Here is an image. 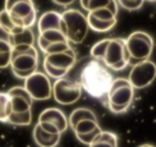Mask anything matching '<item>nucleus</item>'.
Here are the masks:
<instances>
[{
	"instance_id": "28",
	"label": "nucleus",
	"mask_w": 156,
	"mask_h": 147,
	"mask_svg": "<svg viewBox=\"0 0 156 147\" xmlns=\"http://www.w3.org/2000/svg\"><path fill=\"white\" fill-rule=\"evenodd\" d=\"M0 26H2L3 28L8 30L9 32H12L13 30L17 27V26L14 24V22H13V19H12V17L9 14V12L5 10V9H3L2 12H0Z\"/></svg>"
},
{
	"instance_id": "21",
	"label": "nucleus",
	"mask_w": 156,
	"mask_h": 147,
	"mask_svg": "<svg viewBox=\"0 0 156 147\" xmlns=\"http://www.w3.org/2000/svg\"><path fill=\"white\" fill-rule=\"evenodd\" d=\"M12 114V102L8 93L0 92V121L5 123L8 117Z\"/></svg>"
},
{
	"instance_id": "27",
	"label": "nucleus",
	"mask_w": 156,
	"mask_h": 147,
	"mask_svg": "<svg viewBox=\"0 0 156 147\" xmlns=\"http://www.w3.org/2000/svg\"><path fill=\"white\" fill-rule=\"evenodd\" d=\"M118 5H120L122 8H124L126 10L129 12H134V10H138L140 8H142L145 0H116Z\"/></svg>"
},
{
	"instance_id": "29",
	"label": "nucleus",
	"mask_w": 156,
	"mask_h": 147,
	"mask_svg": "<svg viewBox=\"0 0 156 147\" xmlns=\"http://www.w3.org/2000/svg\"><path fill=\"white\" fill-rule=\"evenodd\" d=\"M102 129L100 127H97L96 129H94L92 132H88V133H84V134H77V139L80 141L81 143H83V145H91L95 141V138L97 137V134H99L100 132H101Z\"/></svg>"
},
{
	"instance_id": "38",
	"label": "nucleus",
	"mask_w": 156,
	"mask_h": 147,
	"mask_svg": "<svg viewBox=\"0 0 156 147\" xmlns=\"http://www.w3.org/2000/svg\"><path fill=\"white\" fill-rule=\"evenodd\" d=\"M80 3H81V6H82V8L86 10V6H87V4H88V0H80Z\"/></svg>"
},
{
	"instance_id": "22",
	"label": "nucleus",
	"mask_w": 156,
	"mask_h": 147,
	"mask_svg": "<svg viewBox=\"0 0 156 147\" xmlns=\"http://www.w3.org/2000/svg\"><path fill=\"white\" fill-rule=\"evenodd\" d=\"M99 125V121L97 120H91V119H84L81 120L72 128L74 134H84V133H88V132H92L94 129H96Z\"/></svg>"
},
{
	"instance_id": "12",
	"label": "nucleus",
	"mask_w": 156,
	"mask_h": 147,
	"mask_svg": "<svg viewBox=\"0 0 156 147\" xmlns=\"http://www.w3.org/2000/svg\"><path fill=\"white\" fill-rule=\"evenodd\" d=\"M48 121L58 128L59 133H64L68 129V117L58 107H48L38 115V121Z\"/></svg>"
},
{
	"instance_id": "3",
	"label": "nucleus",
	"mask_w": 156,
	"mask_h": 147,
	"mask_svg": "<svg viewBox=\"0 0 156 147\" xmlns=\"http://www.w3.org/2000/svg\"><path fill=\"white\" fill-rule=\"evenodd\" d=\"M62 32L72 44H82L88 33L86 14L78 9H68L62 13Z\"/></svg>"
},
{
	"instance_id": "14",
	"label": "nucleus",
	"mask_w": 156,
	"mask_h": 147,
	"mask_svg": "<svg viewBox=\"0 0 156 147\" xmlns=\"http://www.w3.org/2000/svg\"><path fill=\"white\" fill-rule=\"evenodd\" d=\"M49 30H59L62 31V16L55 10L45 12L37 21V31L42 33Z\"/></svg>"
},
{
	"instance_id": "32",
	"label": "nucleus",
	"mask_w": 156,
	"mask_h": 147,
	"mask_svg": "<svg viewBox=\"0 0 156 147\" xmlns=\"http://www.w3.org/2000/svg\"><path fill=\"white\" fill-rule=\"evenodd\" d=\"M36 19H37V12H32L30 16L26 17L23 21H22V24H23V27L24 28H31L32 26H34L36 23Z\"/></svg>"
},
{
	"instance_id": "5",
	"label": "nucleus",
	"mask_w": 156,
	"mask_h": 147,
	"mask_svg": "<svg viewBox=\"0 0 156 147\" xmlns=\"http://www.w3.org/2000/svg\"><path fill=\"white\" fill-rule=\"evenodd\" d=\"M124 40L131 60L133 59L137 63L150 59L154 51V38L150 33L145 31H136Z\"/></svg>"
},
{
	"instance_id": "34",
	"label": "nucleus",
	"mask_w": 156,
	"mask_h": 147,
	"mask_svg": "<svg viewBox=\"0 0 156 147\" xmlns=\"http://www.w3.org/2000/svg\"><path fill=\"white\" fill-rule=\"evenodd\" d=\"M88 147H118V145H113L110 142H106L104 139H100V138H95V141L91 145H88Z\"/></svg>"
},
{
	"instance_id": "6",
	"label": "nucleus",
	"mask_w": 156,
	"mask_h": 147,
	"mask_svg": "<svg viewBox=\"0 0 156 147\" xmlns=\"http://www.w3.org/2000/svg\"><path fill=\"white\" fill-rule=\"evenodd\" d=\"M23 87L30 93L32 100L45 101L53 96V85L50 82V78L45 73L37 72V70L24 79Z\"/></svg>"
},
{
	"instance_id": "23",
	"label": "nucleus",
	"mask_w": 156,
	"mask_h": 147,
	"mask_svg": "<svg viewBox=\"0 0 156 147\" xmlns=\"http://www.w3.org/2000/svg\"><path fill=\"white\" fill-rule=\"evenodd\" d=\"M110 38H104V40L96 42L92 47H91V56L94 58V60H97V61H102V58H104V54H105V49L108 46V42H109Z\"/></svg>"
},
{
	"instance_id": "33",
	"label": "nucleus",
	"mask_w": 156,
	"mask_h": 147,
	"mask_svg": "<svg viewBox=\"0 0 156 147\" xmlns=\"http://www.w3.org/2000/svg\"><path fill=\"white\" fill-rule=\"evenodd\" d=\"M37 124L40 125L45 132H48V133H51V134H62V133H59V131H58V128L55 125H53L51 123H48V121H40V123H37Z\"/></svg>"
},
{
	"instance_id": "20",
	"label": "nucleus",
	"mask_w": 156,
	"mask_h": 147,
	"mask_svg": "<svg viewBox=\"0 0 156 147\" xmlns=\"http://www.w3.org/2000/svg\"><path fill=\"white\" fill-rule=\"evenodd\" d=\"M5 123L12 125H19V127H27L32 123V111H23V113H13L8 117Z\"/></svg>"
},
{
	"instance_id": "31",
	"label": "nucleus",
	"mask_w": 156,
	"mask_h": 147,
	"mask_svg": "<svg viewBox=\"0 0 156 147\" xmlns=\"http://www.w3.org/2000/svg\"><path fill=\"white\" fill-rule=\"evenodd\" d=\"M12 50H0V69L10 67Z\"/></svg>"
},
{
	"instance_id": "35",
	"label": "nucleus",
	"mask_w": 156,
	"mask_h": 147,
	"mask_svg": "<svg viewBox=\"0 0 156 147\" xmlns=\"http://www.w3.org/2000/svg\"><path fill=\"white\" fill-rule=\"evenodd\" d=\"M0 41H8L12 44V37H10V32L8 30L3 28L0 26Z\"/></svg>"
},
{
	"instance_id": "2",
	"label": "nucleus",
	"mask_w": 156,
	"mask_h": 147,
	"mask_svg": "<svg viewBox=\"0 0 156 147\" xmlns=\"http://www.w3.org/2000/svg\"><path fill=\"white\" fill-rule=\"evenodd\" d=\"M134 99V88L126 78L113 79L110 86L105 106L113 114H124L129 110Z\"/></svg>"
},
{
	"instance_id": "7",
	"label": "nucleus",
	"mask_w": 156,
	"mask_h": 147,
	"mask_svg": "<svg viewBox=\"0 0 156 147\" xmlns=\"http://www.w3.org/2000/svg\"><path fill=\"white\" fill-rule=\"evenodd\" d=\"M82 95V88L78 82L72 79L60 78L56 79L53 85V96L55 101L60 105H73L80 100Z\"/></svg>"
},
{
	"instance_id": "37",
	"label": "nucleus",
	"mask_w": 156,
	"mask_h": 147,
	"mask_svg": "<svg viewBox=\"0 0 156 147\" xmlns=\"http://www.w3.org/2000/svg\"><path fill=\"white\" fill-rule=\"evenodd\" d=\"M53 2L56 4V5H60V6H68L70 4H73L76 0H53Z\"/></svg>"
},
{
	"instance_id": "18",
	"label": "nucleus",
	"mask_w": 156,
	"mask_h": 147,
	"mask_svg": "<svg viewBox=\"0 0 156 147\" xmlns=\"http://www.w3.org/2000/svg\"><path fill=\"white\" fill-rule=\"evenodd\" d=\"M84 119L97 120V117L92 110H90V109H87V107H78V109H76V110H73L72 113H70L69 118H68V124H69L70 128H73L78 121L84 120Z\"/></svg>"
},
{
	"instance_id": "40",
	"label": "nucleus",
	"mask_w": 156,
	"mask_h": 147,
	"mask_svg": "<svg viewBox=\"0 0 156 147\" xmlns=\"http://www.w3.org/2000/svg\"><path fill=\"white\" fill-rule=\"evenodd\" d=\"M148 2H151V3H155V0H148Z\"/></svg>"
},
{
	"instance_id": "39",
	"label": "nucleus",
	"mask_w": 156,
	"mask_h": 147,
	"mask_svg": "<svg viewBox=\"0 0 156 147\" xmlns=\"http://www.w3.org/2000/svg\"><path fill=\"white\" fill-rule=\"evenodd\" d=\"M138 147H155V146H152V145H148V143H146V145H141V146H138Z\"/></svg>"
},
{
	"instance_id": "1",
	"label": "nucleus",
	"mask_w": 156,
	"mask_h": 147,
	"mask_svg": "<svg viewBox=\"0 0 156 147\" xmlns=\"http://www.w3.org/2000/svg\"><path fill=\"white\" fill-rule=\"evenodd\" d=\"M113 82V75L102 63L91 60L80 73V86L91 97L100 100L104 105L106 102V95Z\"/></svg>"
},
{
	"instance_id": "26",
	"label": "nucleus",
	"mask_w": 156,
	"mask_h": 147,
	"mask_svg": "<svg viewBox=\"0 0 156 147\" xmlns=\"http://www.w3.org/2000/svg\"><path fill=\"white\" fill-rule=\"evenodd\" d=\"M69 47H72L70 46V42L69 41H62V42H53V44H50L49 46L45 49V55H48V54H56V53H62V51H66L68 50Z\"/></svg>"
},
{
	"instance_id": "10",
	"label": "nucleus",
	"mask_w": 156,
	"mask_h": 147,
	"mask_svg": "<svg viewBox=\"0 0 156 147\" xmlns=\"http://www.w3.org/2000/svg\"><path fill=\"white\" fill-rule=\"evenodd\" d=\"M6 93L10 97L13 113H23V111H28L32 109L34 100H32L30 93L26 91L24 87H21V86L12 87Z\"/></svg>"
},
{
	"instance_id": "4",
	"label": "nucleus",
	"mask_w": 156,
	"mask_h": 147,
	"mask_svg": "<svg viewBox=\"0 0 156 147\" xmlns=\"http://www.w3.org/2000/svg\"><path fill=\"white\" fill-rule=\"evenodd\" d=\"M101 63L113 70H123L129 65L131 56L127 50L124 38H110Z\"/></svg>"
},
{
	"instance_id": "13",
	"label": "nucleus",
	"mask_w": 156,
	"mask_h": 147,
	"mask_svg": "<svg viewBox=\"0 0 156 147\" xmlns=\"http://www.w3.org/2000/svg\"><path fill=\"white\" fill-rule=\"evenodd\" d=\"M35 10H36V6L34 2L32 0H26V2H19L16 5H13L8 12L17 27H23L22 21Z\"/></svg>"
},
{
	"instance_id": "15",
	"label": "nucleus",
	"mask_w": 156,
	"mask_h": 147,
	"mask_svg": "<svg viewBox=\"0 0 156 147\" xmlns=\"http://www.w3.org/2000/svg\"><path fill=\"white\" fill-rule=\"evenodd\" d=\"M60 136L62 134H51L45 132L38 124H36L32 131V137L38 147H56L60 142Z\"/></svg>"
},
{
	"instance_id": "8",
	"label": "nucleus",
	"mask_w": 156,
	"mask_h": 147,
	"mask_svg": "<svg viewBox=\"0 0 156 147\" xmlns=\"http://www.w3.org/2000/svg\"><path fill=\"white\" fill-rule=\"evenodd\" d=\"M156 78V65L150 59L137 61L133 64V67L129 72L128 81L133 88H145L152 85Z\"/></svg>"
},
{
	"instance_id": "19",
	"label": "nucleus",
	"mask_w": 156,
	"mask_h": 147,
	"mask_svg": "<svg viewBox=\"0 0 156 147\" xmlns=\"http://www.w3.org/2000/svg\"><path fill=\"white\" fill-rule=\"evenodd\" d=\"M106 8L112 13H114L115 16H118V9L119 5L116 3V0H88V4L86 6L87 12H94L96 9Z\"/></svg>"
},
{
	"instance_id": "11",
	"label": "nucleus",
	"mask_w": 156,
	"mask_h": 147,
	"mask_svg": "<svg viewBox=\"0 0 156 147\" xmlns=\"http://www.w3.org/2000/svg\"><path fill=\"white\" fill-rule=\"evenodd\" d=\"M44 61H46L48 64H50V65H53L55 68L70 70L77 61V55H76V51L72 47H69L68 50L62 51V53L45 55Z\"/></svg>"
},
{
	"instance_id": "16",
	"label": "nucleus",
	"mask_w": 156,
	"mask_h": 147,
	"mask_svg": "<svg viewBox=\"0 0 156 147\" xmlns=\"http://www.w3.org/2000/svg\"><path fill=\"white\" fill-rule=\"evenodd\" d=\"M12 37V46L16 45H35V33L32 32L31 28H24V27H16L10 32Z\"/></svg>"
},
{
	"instance_id": "17",
	"label": "nucleus",
	"mask_w": 156,
	"mask_h": 147,
	"mask_svg": "<svg viewBox=\"0 0 156 147\" xmlns=\"http://www.w3.org/2000/svg\"><path fill=\"white\" fill-rule=\"evenodd\" d=\"M86 18H87L88 28L95 31V32H100V33H105V32L112 31L116 24V18L112 19V21H101V19L95 18L91 13H88L86 16Z\"/></svg>"
},
{
	"instance_id": "9",
	"label": "nucleus",
	"mask_w": 156,
	"mask_h": 147,
	"mask_svg": "<svg viewBox=\"0 0 156 147\" xmlns=\"http://www.w3.org/2000/svg\"><path fill=\"white\" fill-rule=\"evenodd\" d=\"M38 67V56L31 54H13L10 60L12 72L17 78L26 79L28 75L35 73Z\"/></svg>"
},
{
	"instance_id": "24",
	"label": "nucleus",
	"mask_w": 156,
	"mask_h": 147,
	"mask_svg": "<svg viewBox=\"0 0 156 147\" xmlns=\"http://www.w3.org/2000/svg\"><path fill=\"white\" fill-rule=\"evenodd\" d=\"M40 36L42 38H45L48 42L53 44V42H62V41H68L66 35L63 33L62 31L59 30H49V31H45L42 33H40Z\"/></svg>"
},
{
	"instance_id": "30",
	"label": "nucleus",
	"mask_w": 156,
	"mask_h": 147,
	"mask_svg": "<svg viewBox=\"0 0 156 147\" xmlns=\"http://www.w3.org/2000/svg\"><path fill=\"white\" fill-rule=\"evenodd\" d=\"M91 13L95 18L97 19H101V21H112V19H115L116 16L114 14V13H112L109 9L106 8H101V9H96L94 12H88Z\"/></svg>"
},
{
	"instance_id": "25",
	"label": "nucleus",
	"mask_w": 156,
	"mask_h": 147,
	"mask_svg": "<svg viewBox=\"0 0 156 147\" xmlns=\"http://www.w3.org/2000/svg\"><path fill=\"white\" fill-rule=\"evenodd\" d=\"M44 69L46 72V75L48 77H51V78H55V79H60V78H64L67 77L69 70H66V69H59V68H55L53 65H50L46 61H44Z\"/></svg>"
},
{
	"instance_id": "36",
	"label": "nucleus",
	"mask_w": 156,
	"mask_h": 147,
	"mask_svg": "<svg viewBox=\"0 0 156 147\" xmlns=\"http://www.w3.org/2000/svg\"><path fill=\"white\" fill-rule=\"evenodd\" d=\"M19 2H26V0H5V3H4V9L5 10H9L13 5H16L17 3Z\"/></svg>"
}]
</instances>
